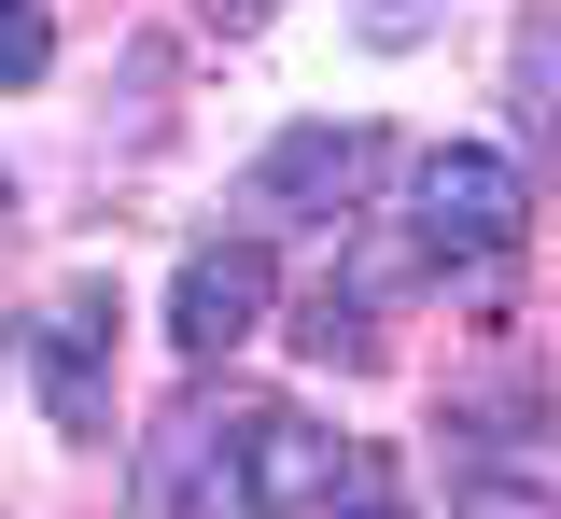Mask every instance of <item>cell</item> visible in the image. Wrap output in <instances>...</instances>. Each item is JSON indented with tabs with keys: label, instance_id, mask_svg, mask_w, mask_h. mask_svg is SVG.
<instances>
[{
	"label": "cell",
	"instance_id": "3",
	"mask_svg": "<svg viewBox=\"0 0 561 519\" xmlns=\"http://www.w3.org/2000/svg\"><path fill=\"white\" fill-rule=\"evenodd\" d=\"M113 281L84 267V281H57V309H43V337H28V379H43V422L57 436H113Z\"/></svg>",
	"mask_w": 561,
	"mask_h": 519
},
{
	"label": "cell",
	"instance_id": "10",
	"mask_svg": "<svg viewBox=\"0 0 561 519\" xmlns=\"http://www.w3.org/2000/svg\"><path fill=\"white\" fill-rule=\"evenodd\" d=\"M421 28H435V0H365V43H379V57H408Z\"/></svg>",
	"mask_w": 561,
	"mask_h": 519
},
{
	"label": "cell",
	"instance_id": "5",
	"mask_svg": "<svg viewBox=\"0 0 561 519\" xmlns=\"http://www.w3.org/2000/svg\"><path fill=\"white\" fill-rule=\"evenodd\" d=\"M225 449H239V492H253L267 519H323L337 506V436H323L309 407H239Z\"/></svg>",
	"mask_w": 561,
	"mask_h": 519
},
{
	"label": "cell",
	"instance_id": "4",
	"mask_svg": "<svg viewBox=\"0 0 561 519\" xmlns=\"http://www.w3.org/2000/svg\"><path fill=\"white\" fill-rule=\"evenodd\" d=\"M267 296H280L267 239H197L183 281H169V351H183V366H225V351L267 323Z\"/></svg>",
	"mask_w": 561,
	"mask_h": 519
},
{
	"label": "cell",
	"instance_id": "7",
	"mask_svg": "<svg viewBox=\"0 0 561 519\" xmlns=\"http://www.w3.org/2000/svg\"><path fill=\"white\" fill-rule=\"evenodd\" d=\"M183 463H169V519H267L253 492H239V449H225V422H183Z\"/></svg>",
	"mask_w": 561,
	"mask_h": 519
},
{
	"label": "cell",
	"instance_id": "1",
	"mask_svg": "<svg viewBox=\"0 0 561 519\" xmlns=\"http://www.w3.org/2000/svg\"><path fill=\"white\" fill-rule=\"evenodd\" d=\"M519 224H534V183H519V154H505V141H435V154L408 169V239H421V267H505Z\"/></svg>",
	"mask_w": 561,
	"mask_h": 519
},
{
	"label": "cell",
	"instance_id": "6",
	"mask_svg": "<svg viewBox=\"0 0 561 519\" xmlns=\"http://www.w3.org/2000/svg\"><path fill=\"white\" fill-rule=\"evenodd\" d=\"M379 309H393V267L323 281V296H309V323H295V351H309V366H379V351H393V337H379Z\"/></svg>",
	"mask_w": 561,
	"mask_h": 519
},
{
	"label": "cell",
	"instance_id": "13",
	"mask_svg": "<svg viewBox=\"0 0 561 519\" xmlns=\"http://www.w3.org/2000/svg\"><path fill=\"white\" fill-rule=\"evenodd\" d=\"M0 211H14V169H0Z\"/></svg>",
	"mask_w": 561,
	"mask_h": 519
},
{
	"label": "cell",
	"instance_id": "8",
	"mask_svg": "<svg viewBox=\"0 0 561 519\" xmlns=\"http://www.w3.org/2000/svg\"><path fill=\"white\" fill-rule=\"evenodd\" d=\"M463 519H561V506H548V477H534V449H478Z\"/></svg>",
	"mask_w": 561,
	"mask_h": 519
},
{
	"label": "cell",
	"instance_id": "11",
	"mask_svg": "<svg viewBox=\"0 0 561 519\" xmlns=\"http://www.w3.org/2000/svg\"><path fill=\"white\" fill-rule=\"evenodd\" d=\"M210 28H267V0H210Z\"/></svg>",
	"mask_w": 561,
	"mask_h": 519
},
{
	"label": "cell",
	"instance_id": "2",
	"mask_svg": "<svg viewBox=\"0 0 561 519\" xmlns=\"http://www.w3.org/2000/svg\"><path fill=\"white\" fill-rule=\"evenodd\" d=\"M379 169H393V141H379L365 113H295V127L239 169V224H351Z\"/></svg>",
	"mask_w": 561,
	"mask_h": 519
},
{
	"label": "cell",
	"instance_id": "9",
	"mask_svg": "<svg viewBox=\"0 0 561 519\" xmlns=\"http://www.w3.org/2000/svg\"><path fill=\"white\" fill-rule=\"evenodd\" d=\"M43 57H57L43 0H0V99H14V84H43Z\"/></svg>",
	"mask_w": 561,
	"mask_h": 519
},
{
	"label": "cell",
	"instance_id": "12",
	"mask_svg": "<svg viewBox=\"0 0 561 519\" xmlns=\"http://www.w3.org/2000/svg\"><path fill=\"white\" fill-rule=\"evenodd\" d=\"M323 519H408V506H379V492H365V506H323Z\"/></svg>",
	"mask_w": 561,
	"mask_h": 519
}]
</instances>
